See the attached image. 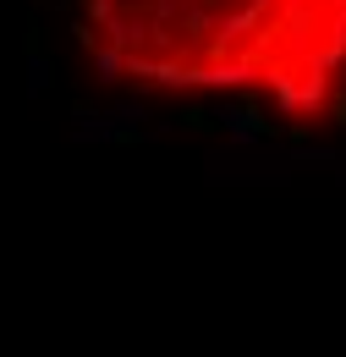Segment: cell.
<instances>
[{
    "instance_id": "obj_1",
    "label": "cell",
    "mask_w": 346,
    "mask_h": 357,
    "mask_svg": "<svg viewBox=\"0 0 346 357\" xmlns=\"http://www.w3.org/2000/svg\"><path fill=\"white\" fill-rule=\"evenodd\" d=\"M88 45L154 89H269L319 116L346 66V0H88Z\"/></svg>"
},
{
    "instance_id": "obj_2",
    "label": "cell",
    "mask_w": 346,
    "mask_h": 357,
    "mask_svg": "<svg viewBox=\"0 0 346 357\" xmlns=\"http://www.w3.org/2000/svg\"><path fill=\"white\" fill-rule=\"evenodd\" d=\"M55 83V72H50V55L44 50H28V93H44Z\"/></svg>"
}]
</instances>
